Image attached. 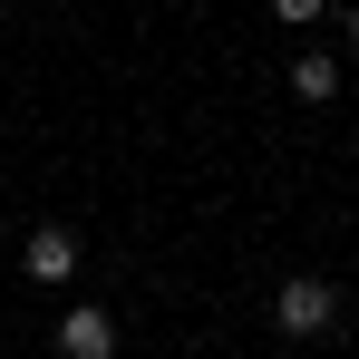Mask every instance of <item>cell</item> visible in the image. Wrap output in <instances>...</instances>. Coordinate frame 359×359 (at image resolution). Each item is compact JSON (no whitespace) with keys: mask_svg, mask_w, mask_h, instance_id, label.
Here are the masks:
<instances>
[{"mask_svg":"<svg viewBox=\"0 0 359 359\" xmlns=\"http://www.w3.org/2000/svg\"><path fill=\"white\" fill-rule=\"evenodd\" d=\"M330 320H340V292H330L320 272H292V282L272 292V330H282V340H330Z\"/></svg>","mask_w":359,"mask_h":359,"instance_id":"cell-1","label":"cell"},{"mask_svg":"<svg viewBox=\"0 0 359 359\" xmlns=\"http://www.w3.org/2000/svg\"><path fill=\"white\" fill-rule=\"evenodd\" d=\"M292 97H301V107H330V97H340V59H320V49L292 59Z\"/></svg>","mask_w":359,"mask_h":359,"instance_id":"cell-4","label":"cell"},{"mask_svg":"<svg viewBox=\"0 0 359 359\" xmlns=\"http://www.w3.org/2000/svg\"><path fill=\"white\" fill-rule=\"evenodd\" d=\"M272 20H292V29H311V20H330V0H272Z\"/></svg>","mask_w":359,"mask_h":359,"instance_id":"cell-5","label":"cell"},{"mask_svg":"<svg viewBox=\"0 0 359 359\" xmlns=\"http://www.w3.org/2000/svg\"><path fill=\"white\" fill-rule=\"evenodd\" d=\"M59 359H117V320L107 311H59Z\"/></svg>","mask_w":359,"mask_h":359,"instance_id":"cell-3","label":"cell"},{"mask_svg":"<svg viewBox=\"0 0 359 359\" xmlns=\"http://www.w3.org/2000/svg\"><path fill=\"white\" fill-rule=\"evenodd\" d=\"M340 29H350V49H359V10H350V20H340Z\"/></svg>","mask_w":359,"mask_h":359,"instance_id":"cell-6","label":"cell"},{"mask_svg":"<svg viewBox=\"0 0 359 359\" xmlns=\"http://www.w3.org/2000/svg\"><path fill=\"white\" fill-rule=\"evenodd\" d=\"M20 272L59 292L68 272H78V233H68V224H39V233H20Z\"/></svg>","mask_w":359,"mask_h":359,"instance_id":"cell-2","label":"cell"}]
</instances>
